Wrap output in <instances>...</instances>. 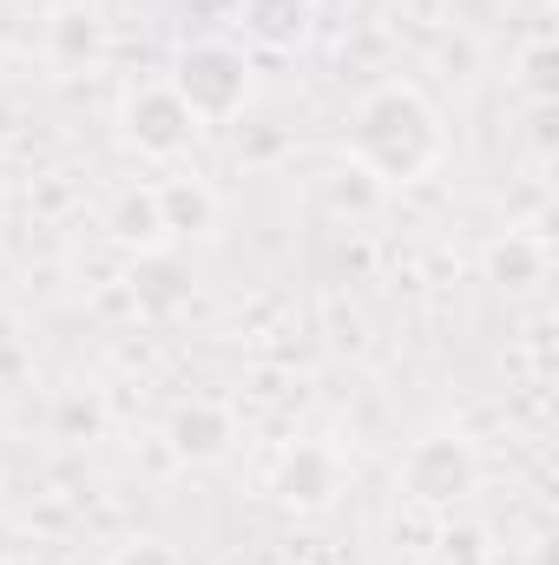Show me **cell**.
<instances>
[{
    "label": "cell",
    "instance_id": "cell-1",
    "mask_svg": "<svg viewBox=\"0 0 559 565\" xmlns=\"http://www.w3.org/2000/svg\"><path fill=\"white\" fill-rule=\"evenodd\" d=\"M171 93L184 99L191 119H231L244 106V93H251V73H244V60L231 46H191L178 60V86Z\"/></svg>",
    "mask_w": 559,
    "mask_h": 565
},
{
    "label": "cell",
    "instance_id": "cell-2",
    "mask_svg": "<svg viewBox=\"0 0 559 565\" xmlns=\"http://www.w3.org/2000/svg\"><path fill=\"white\" fill-rule=\"evenodd\" d=\"M467 480H474V454L461 440H428L415 460H409V487H415V500H428V507L461 500Z\"/></svg>",
    "mask_w": 559,
    "mask_h": 565
},
{
    "label": "cell",
    "instance_id": "cell-3",
    "mask_svg": "<svg viewBox=\"0 0 559 565\" xmlns=\"http://www.w3.org/2000/svg\"><path fill=\"white\" fill-rule=\"evenodd\" d=\"M184 132H191V113H184V99L171 86H151V93L133 99V139L145 151H178Z\"/></svg>",
    "mask_w": 559,
    "mask_h": 565
},
{
    "label": "cell",
    "instance_id": "cell-4",
    "mask_svg": "<svg viewBox=\"0 0 559 565\" xmlns=\"http://www.w3.org/2000/svg\"><path fill=\"white\" fill-rule=\"evenodd\" d=\"M303 20H309V0H244V26H251L264 46L303 40Z\"/></svg>",
    "mask_w": 559,
    "mask_h": 565
},
{
    "label": "cell",
    "instance_id": "cell-5",
    "mask_svg": "<svg viewBox=\"0 0 559 565\" xmlns=\"http://www.w3.org/2000/svg\"><path fill=\"white\" fill-rule=\"evenodd\" d=\"M283 500H289V507H296V500H303V507H323V500H329V460H323V454H296V460L283 467Z\"/></svg>",
    "mask_w": 559,
    "mask_h": 565
},
{
    "label": "cell",
    "instance_id": "cell-6",
    "mask_svg": "<svg viewBox=\"0 0 559 565\" xmlns=\"http://www.w3.org/2000/svg\"><path fill=\"white\" fill-rule=\"evenodd\" d=\"M113 224H119V237H133V244H151V237L165 231V211H158V191H145V198H126Z\"/></svg>",
    "mask_w": 559,
    "mask_h": 565
},
{
    "label": "cell",
    "instance_id": "cell-7",
    "mask_svg": "<svg viewBox=\"0 0 559 565\" xmlns=\"http://www.w3.org/2000/svg\"><path fill=\"white\" fill-rule=\"evenodd\" d=\"M178 447L184 454H218L224 447V415H211V408H191V415H178Z\"/></svg>",
    "mask_w": 559,
    "mask_h": 565
},
{
    "label": "cell",
    "instance_id": "cell-8",
    "mask_svg": "<svg viewBox=\"0 0 559 565\" xmlns=\"http://www.w3.org/2000/svg\"><path fill=\"white\" fill-rule=\"evenodd\" d=\"M158 211H165V231H184V217H191V231L211 224V198L204 191H158Z\"/></svg>",
    "mask_w": 559,
    "mask_h": 565
},
{
    "label": "cell",
    "instance_id": "cell-9",
    "mask_svg": "<svg viewBox=\"0 0 559 565\" xmlns=\"http://www.w3.org/2000/svg\"><path fill=\"white\" fill-rule=\"evenodd\" d=\"M119 565H178L171 553H158V546H139V553H126Z\"/></svg>",
    "mask_w": 559,
    "mask_h": 565
}]
</instances>
